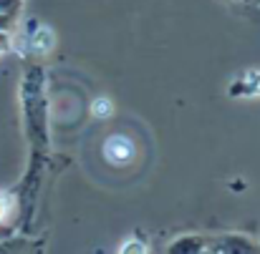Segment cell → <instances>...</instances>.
<instances>
[{"instance_id":"1","label":"cell","mask_w":260,"mask_h":254,"mask_svg":"<svg viewBox=\"0 0 260 254\" xmlns=\"http://www.w3.org/2000/svg\"><path fill=\"white\" fill-rule=\"evenodd\" d=\"M205 252H222V254H250V252H260V244L253 242L250 237L245 234H225L220 237L215 244H207Z\"/></svg>"},{"instance_id":"2","label":"cell","mask_w":260,"mask_h":254,"mask_svg":"<svg viewBox=\"0 0 260 254\" xmlns=\"http://www.w3.org/2000/svg\"><path fill=\"white\" fill-rule=\"evenodd\" d=\"M104 156H106V161L114 164V166L129 164V161L134 159V144H132V139H126V136H121V134L109 136L106 144H104Z\"/></svg>"},{"instance_id":"3","label":"cell","mask_w":260,"mask_h":254,"mask_svg":"<svg viewBox=\"0 0 260 254\" xmlns=\"http://www.w3.org/2000/svg\"><path fill=\"white\" fill-rule=\"evenodd\" d=\"M205 247H207V244H202V239H200V237H182V239H177V242H172V244L167 247V252L170 254L205 252Z\"/></svg>"},{"instance_id":"4","label":"cell","mask_w":260,"mask_h":254,"mask_svg":"<svg viewBox=\"0 0 260 254\" xmlns=\"http://www.w3.org/2000/svg\"><path fill=\"white\" fill-rule=\"evenodd\" d=\"M51 46H53V33L48 28H41L36 33V38H33V48L38 53H46V51H51Z\"/></svg>"},{"instance_id":"5","label":"cell","mask_w":260,"mask_h":254,"mask_svg":"<svg viewBox=\"0 0 260 254\" xmlns=\"http://www.w3.org/2000/svg\"><path fill=\"white\" fill-rule=\"evenodd\" d=\"M93 113H96V116H101V118H106V116L111 113V101H109V98L96 101V103H93Z\"/></svg>"},{"instance_id":"6","label":"cell","mask_w":260,"mask_h":254,"mask_svg":"<svg viewBox=\"0 0 260 254\" xmlns=\"http://www.w3.org/2000/svg\"><path fill=\"white\" fill-rule=\"evenodd\" d=\"M18 5H20V0H0V13H5V15H15Z\"/></svg>"},{"instance_id":"7","label":"cell","mask_w":260,"mask_h":254,"mask_svg":"<svg viewBox=\"0 0 260 254\" xmlns=\"http://www.w3.org/2000/svg\"><path fill=\"white\" fill-rule=\"evenodd\" d=\"M10 46H13L10 33H8V30H0V53H8V51H10Z\"/></svg>"},{"instance_id":"8","label":"cell","mask_w":260,"mask_h":254,"mask_svg":"<svg viewBox=\"0 0 260 254\" xmlns=\"http://www.w3.org/2000/svg\"><path fill=\"white\" fill-rule=\"evenodd\" d=\"M8 211H10V199L5 194H0V222L8 217Z\"/></svg>"},{"instance_id":"9","label":"cell","mask_w":260,"mask_h":254,"mask_svg":"<svg viewBox=\"0 0 260 254\" xmlns=\"http://www.w3.org/2000/svg\"><path fill=\"white\" fill-rule=\"evenodd\" d=\"M121 252H147V247H144L142 242H132V244L121 247Z\"/></svg>"},{"instance_id":"10","label":"cell","mask_w":260,"mask_h":254,"mask_svg":"<svg viewBox=\"0 0 260 254\" xmlns=\"http://www.w3.org/2000/svg\"><path fill=\"white\" fill-rule=\"evenodd\" d=\"M10 25H13V15L0 13V30H10Z\"/></svg>"}]
</instances>
